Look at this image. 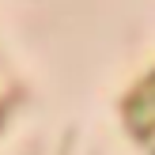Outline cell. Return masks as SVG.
<instances>
[{
  "label": "cell",
  "instance_id": "6da1fadb",
  "mask_svg": "<svg viewBox=\"0 0 155 155\" xmlns=\"http://www.w3.org/2000/svg\"><path fill=\"white\" fill-rule=\"evenodd\" d=\"M125 121H129V129H133V136L155 155V72L129 95Z\"/></svg>",
  "mask_w": 155,
  "mask_h": 155
}]
</instances>
